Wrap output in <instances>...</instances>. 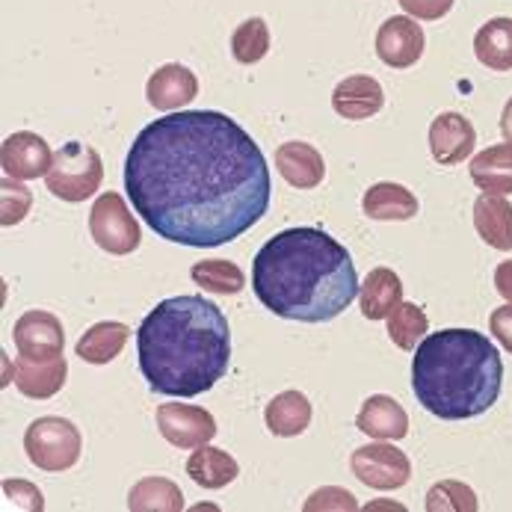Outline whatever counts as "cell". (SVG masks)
Wrapping results in <instances>:
<instances>
[{
	"instance_id": "ba28073f",
	"label": "cell",
	"mask_w": 512,
	"mask_h": 512,
	"mask_svg": "<svg viewBox=\"0 0 512 512\" xmlns=\"http://www.w3.org/2000/svg\"><path fill=\"white\" fill-rule=\"evenodd\" d=\"M353 465V474L370 486V489H379V492H391V489H400L409 483L412 477V462L403 450H397L394 444H367L359 447L350 459Z\"/></svg>"
},
{
	"instance_id": "3957f363",
	"label": "cell",
	"mask_w": 512,
	"mask_h": 512,
	"mask_svg": "<svg viewBox=\"0 0 512 512\" xmlns=\"http://www.w3.org/2000/svg\"><path fill=\"white\" fill-rule=\"evenodd\" d=\"M140 370L157 394L211 391L231 362V332L217 302L184 293L154 305L137 332Z\"/></svg>"
},
{
	"instance_id": "e575fe53",
	"label": "cell",
	"mask_w": 512,
	"mask_h": 512,
	"mask_svg": "<svg viewBox=\"0 0 512 512\" xmlns=\"http://www.w3.org/2000/svg\"><path fill=\"white\" fill-rule=\"evenodd\" d=\"M3 492L12 498V501H18L21 504V510H42L45 504H42V492L36 489V486H30V483H24V480H6L3 483Z\"/></svg>"
},
{
	"instance_id": "74e56055",
	"label": "cell",
	"mask_w": 512,
	"mask_h": 512,
	"mask_svg": "<svg viewBox=\"0 0 512 512\" xmlns=\"http://www.w3.org/2000/svg\"><path fill=\"white\" fill-rule=\"evenodd\" d=\"M501 134H504V140L512 146V98L507 101L504 113H501Z\"/></svg>"
},
{
	"instance_id": "7c38bea8",
	"label": "cell",
	"mask_w": 512,
	"mask_h": 512,
	"mask_svg": "<svg viewBox=\"0 0 512 512\" xmlns=\"http://www.w3.org/2000/svg\"><path fill=\"white\" fill-rule=\"evenodd\" d=\"M54 163L51 146L30 131H18L3 140L0 146V166L9 178L30 181V178H45Z\"/></svg>"
},
{
	"instance_id": "30bf717a",
	"label": "cell",
	"mask_w": 512,
	"mask_h": 512,
	"mask_svg": "<svg viewBox=\"0 0 512 512\" xmlns=\"http://www.w3.org/2000/svg\"><path fill=\"white\" fill-rule=\"evenodd\" d=\"M157 430L169 444L181 450H196L217 436V421L202 406L163 403L157 406Z\"/></svg>"
},
{
	"instance_id": "7402d4cb",
	"label": "cell",
	"mask_w": 512,
	"mask_h": 512,
	"mask_svg": "<svg viewBox=\"0 0 512 512\" xmlns=\"http://www.w3.org/2000/svg\"><path fill=\"white\" fill-rule=\"evenodd\" d=\"M264 421H267V430L273 436L293 439V436L308 430V424H311V403L299 391H282L264 409Z\"/></svg>"
},
{
	"instance_id": "83f0119b",
	"label": "cell",
	"mask_w": 512,
	"mask_h": 512,
	"mask_svg": "<svg viewBox=\"0 0 512 512\" xmlns=\"http://www.w3.org/2000/svg\"><path fill=\"white\" fill-rule=\"evenodd\" d=\"M427 329H430V320H427V314L415 302H400L388 314V335L406 353L418 347V341L427 335Z\"/></svg>"
},
{
	"instance_id": "f546056e",
	"label": "cell",
	"mask_w": 512,
	"mask_h": 512,
	"mask_svg": "<svg viewBox=\"0 0 512 512\" xmlns=\"http://www.w3.org/2000/svg\"><path fill=\"white\" fill-rule=\"evenodd\" d=\"M193 282L211 293H240L246 288V276L231 261H199L190 270Z\"/></svg>"
},
{
	"instance_id": "5bb4252c",
	"label": "cell",
	"mask_w": 512,
	"mask_h": 512,
	"mask_svg": "<svg viewBox=\"0 0 512 512\" xmlns=\"http://www.w3.org/2000/svg\"><path fill=\"white\" fill-rule=\"evenodd\" d=\"M196 95H199V80L187 66L166 63L148 77L146 98L154 110H163V113L178 110V107L190 104Z\"/></svg>"
},
{
	"instance_id": "277c9868",
	"label": "cell",
	"mask_w": 512,
	"mask_h": 512,
	"mask_svg": "<svg viewBox=\"0 0 512 512\" xmlns=\"http://www.w3.org/2000/svg\"><path fill=\"white\" fill-rule=\"evenodd\" d=\"M504 388L498 347L477 329L427 335L412 359V391L441 421H468L489 412Z\"/></svg>"
},
{
	"instance_id": "4316f807",
	"label": "cell",
	"mask_w": 512,
	"mask_h": 512,
	"mask_svg": "<svg viewBox=\"0 0 512 512\" xmlns=\"http://www.w3.org/2000/svg\"><path fill=\"white\" fill-rule=\"evenodd\" d=\"M128 510L134 512H181L184 510V495L181 489L166 480V477H143L131 495H128Z\"/></svg>"
},
{
	"instance_id": "4dcf8cb0",
	"label": "cell",
	"mask_w": 512,
	"mask_h": 512,
	"mask_svg": "<svg viewBox=\"0 0 512 512\" xmlns=\"http://www.w3.org/2000/svg\"><path fill=\"white\" fill-rule=\"evenodd\" d=\"M477 495L465 483L444 480L439 486L430 489L427 495V510L430 512H477Z\"/></svg>"
},
{
	"instance_id": "8992f818",
	"label": "cell",
	"mask_w": 512,
	"mask_h": 512,
	"mask_svg": "<svg viewBox=\"0 0 512 512\" xmlns=\"http://www.w3.org/2000/svg\"><path fill=\"white\" fill-rule=\"evenodd\" d=\"M80 450H83V439H80V430L74 427L72 421L66 418H39L27 427L24 433V453L27 459L42 468V471H69L77 465L80 459Z\"/></svg>"
},
{
	"instance_id": "836d02e7",
	"label": "cell",
	"mask_w": 512,
	"mask_h": 512,
	"mask_svg": "<svg viewBox=\"0 0 512 512\" xmlns=\"http://www.w3.org/2000/svg\"><path fill=\"white\" fill-rule=\"evenodd\" d=\"M397 3L412 18H421V21H439L453 9V0H397Z\"/></svg>"
},
{
	"instance_id": "e0dca14e",
	"label": "cell",
	"mask_w": 512,
	"mask_h": 512,
	"mask_svg": "<svg viewBox=\"0 0 512 512\" xmlns=\"http://www.w3.org/2000/svg\"><path fill=\"white\" fill-rule=\"evenodd\" d=\"M15 388L30 397V400H48L54 397L63 385H66V376H69V365L66 359H48V362H36V359H27L21 356L15 367Z\"/></svg>"
},
{
	"instance_id": "4fadbf2b",
	"label": "cell",
	"mask_w": 512,
	"mask_h": 512,
	"mask_svg": "<svg viewBox=\"0 0 512 512\" xmlns=\"http://www.w3.org/2000/svg\"><path fill=\"white\" fill-rule=\"evenodd\" d=\"M477 131L462 113H439L430 125V151L439 166H456L474 154Z\"/></svg>"
},
{
	"instance_id": "d6986e66",
	"label": "cell",
	"mask_w": 512,
	"mask_h": 512,
	"mask_svg": "<svg viewBox=\"0 0 512 512\" xmlns=\"http://www.w3.org/2000/svg\"><path fill=\"white\" fill-rule=\"evenodd\" d=\"M131 329L119 320H104L95 323L83 332V338L77 341V356L89 365H110L128 344Z\"/></svg>"
},
{
	"instance_id": "ffe728a7",
	"label": "cell",
	"mask_w": 512,
	"mask_h": 512,
	"mask_svg": "<svg viewBox=\"0 0 512 512\" xmlns=\"http://www.w3.org/2000/svg\"><path fill=\"white\" fill-rule=\"evenodd\" d=\"M474 228L477 234L501 252L512 249V205L504 196H480L474 202Z\"/></svg>"
},
{
	"instance_id": "484cf974",
	"label": "cell",
	"mask_w": 512,
	"mask_h": 512,
	"mask_svg": "<svg viewBox=\"0 0 512 512\" xmlns=\"http://www.w3.org/2000/svg\"><path fill=\"white\" fill-rule=\"evenodd\" d=\"M477 60L492 72L512 69V18H492L474 36Z\"/></svg>"
},
{
	"instance_id": "44dd1931",
	"label": "cell",
	"mask_w": 512,
	"mask_h": 512,
	"mask_svg": "<svg viewBox=\"0 0 512 512\" xmlns=\"http://www.w3.org/2000/svg\"><path fill=\"white\" fill-rule=\"evenodd\" d=\"M362 208H365V217H370V220L406 222L418 214V199L403 184L382 181V184H373L367 190L365 199H362Z\"/></svg>"
},
{
	"instance_id": "d6a6232c",
	"label": "cell",
	"mask_w": 512,
	"mask_h": 512,
	"mask_svg": "<svg viewBox=\"0 0 512 512\" xmlns=\"http://www.w3.org/2000/svg\"><path fill=\"white\" fill-rule=\"evenodd\" d=\"M359 504H356V498L350 495V492H344V489H320V492H314L311 498H308V504H305V512H314V510H356Z\"/></svg>"
},
{
	"instance_id": "6da1fadb",
	"label": "cell",
	"mask_w": 512,
	"mask_h": 512,
	"mask_svg": "<svg viewBox=\"0 0 512 512\" xmlns=\"http://www.w3.org/2000/svg\"><path fill=\"white\" fill-rule=\"evenodd\" d=\"M125 190L157 237L211 249L267 217L273 181L264 151L231 116L184 110L140 131Z\"/></svg>"
},
{
	"instance_id": "1f68e13d",
	"label": "cell",
	"mask_w": 512,
	"mask_h": 512,
	"mask_svg": "<svg viewBox=\"0 0 512 512\" xmlns=\"http://www.w3.org/2000/svg\"><path fill=\"white\" fill-rule=\"evenodd\" d=\"M33 205V196L24 184H18V178H3L0 184V222L3 225H18V222L27 217Z\"/></svg>"
},
{
	"instance_id": "52a82bcc",
	"label": "cell",
	"mask_w": 512,
	"mask_h": 512,
	"mask_svg": "<svg viewBox=\"0 0 512 512\" xmlns=\"http://www.w3.org/2000/svg\"><path fill=\"white\" fill-rule=\"evenodd\" d=\"M89 231H92V240L110 255H131V252H137V246L143 240L140 222L131 217V211L119 193L98 196V202L89 211Z\"/></svg>"
},
{
	"instance_id": "ac0fdd59",
	"label": "cell",
	"mask_w": 512,
	"mask_h": 512,
	"mask_svg": "<svg viewBox=\"0 0 512 512\" xmlns=\"http://www.w3.org/2000/svg\"><path fill=\"white\" fill-rule=\"evenodd\" d=\"M273 160H276V169L282 172V178L299 190H314L326 178V163H323L320 151L308 143H285L276 148Z\"/></svg>"
},
{
	"instance_id": "8fae6325",
	"label": "cell",
	"mask_w": 512,
	"mask_h": 512,
	"mask_svg": "<svg viewBox=\"0 0 512 512\" xmlns=\"http://www.w3.org/2000/svg\"><path fill=\"white\" fill-rule=\"evenodd\" d=\"M376 54L391 69H409L424 54V30L415 18L394 15L376 33Z\"/></svg>"
},
{
	"instance_id": "f1b7e54d",
	"label": "cell",
	"mask_w": 512,
	"mask_h": 512,
	"mask_svg": "<svg viewBox=\"0 0 512 512\" xmlns=\"http://www.w3.org/2000/svg\"><path fill=\"white\" fill-rule=\"evenodd\" d=\"M270 51V27L264 18H246L234 36H231V54L237 63L243 66H252V63H261Z\"/></svg>"
},
{
	"instance_id": "5b68a950",
	"label": "cell",
	"mask_w": 512,
	"mask_h": 512,
	"mask_svg": "<svg viewBox=\"0 0 512 512\" xmlns=\"http://www.w3.org/2000/svg\"><path fill=\"white\" fill-rule=\"evenodd\" d=\"M104 181V163L101 154L83 143H66L54 154V163L45 175L48 193H54L63 202H86L98 193Z\"/></svg>"
},
{
	"instance_id": "9c48e42d",
	"label": "cell",
	"mask_w": 512,
	"mask_h": 512,
	"mask_svg": "<svg viewBox=\"0 0 512 512\" xmlns=\"http://www.w3.org/2000/svg\"><path fill=\"white\" fill-rule=\"evenodd\" d=\"M12 341H15L18 356L48 362V359L63 356L66 332H63V323L51 311H24L12 326Z\"/></svg>"
},
{
	"instance_id": "603a6c76",
	"label": "cell",
	"mask_w": 512,
	"mask_h": 512,
	"mask_svg": "<svg viewBox=\"0 0 512 512\" xmlns=\"http://www.w3.org/2000/svg\"><path fill=\"white\" fill-rule=\"evenodd\" d=\"M471 181L492 196L512 193V146H492L471 160Z\"/></svg>"
},
{
	"instance_id": "9a60e30c",
	"label": "cell",
	"mask_w": 512,
	"mask_h": 512,
	"mask_svg": "<svg viewBox=\"0 0 512 512\" xmlns=\"http://www.w3.org/2000/svg\"><path fill=\"white\" fill-rule=\"evenodd\" d=\"M382 104H385V92L379 80H373L370 74H353L341 80L332 92V107L347 122H362L367 116H376Z\"/></svg>"
},
{
	"instance_id": "7a4b0ae2",
	"label": "cell",
	"mask_w": 512,
	"mask_h": 512,
	"mask_svg": "<svg viewBox=\"0 0 512 512\" xmlns=\"http://www.w3.org/2000/svg\"><path fill=\"white\" fill-rule=\"evenodd\" d=\"M252 291L276 317L329 323L350 308L362 288L350 252L323 228L299 225L261 246Z\"/></svg>"
},
{
	"instance_id": "d590c367",
	"label": "cell",
	"mask_w": 512,
	"mask_h": 512,
	"mask_svg": "<svg viewBox=\"0 0 512 512\" xmlns=\"http://www.w3.org/2000/svg\"><path fill=\"white\" fill-rule=\"evenodd\" d=\"M489 329H492V335L501 341V347L512 356V305H501V308L492 311Z\"/></svg>"
},
{
	"instance_id": "cb8c5ba5",
	"label": "cell",
	"mask_w": 512,
	"mask_h": 512,
	"mask_svg": "<svg viewBox=\"0 0 512 512\" xmlns=\"http://www.w3.org/2000/svg\"><path fill=\"white\" fill-rule=\"evenodd\" d=\"M362 314L367 320H388V314L403 302V282L394 270L376 267L362 285Z\"/></svg>"
},
{
	"instance_id": "2e32d148",
	"label": "cell",
	"mask_w": 512,
	"mask_h": 512,
	"mask_svg": "<svg viewBox=\"0 0 512 512\" xmlns=\"http://www.w3.org/2000/svg\"><path fill=\"white\" fill-rule=\"evenodd\" d=\"M356 427H359V433L376 441H400L409 436V415L397 400H391L385 394H373L362 403Z\"/></svg>"
},
{
	"instance_id": "8d00e7d4",
	"label": "cell",
	"mask_w": 512,
	"mask_h": 512,
	"mask_svg": "<svg viewBox=\"0 0 512 512\" xmlns=\"http://www.w3.org/2000/svg\"><path fill=\"white\" fill-rule=\"evenodd\" d=\"M495 288L498 293L512 302V261H504V264H498V270H495Z\"/></svg>"
},
{
	"instance_id": "d4e9b609",
	"label": "cell",
	"mask_w": 512,
	"mask_h": 512,
	"mask_svg": "<svg viewBox=\"0 0 512 512\" xmlns=\"http://www.w3.org/2000/svg\"><path fill=\"white\" fill-rule=\"evenodd\" d=\"M187 474L193 483H199L202 489H222L231 480H237L240 465L231 453H225L220 447H196V453L187 459Z\"/></svg>"
}]
</instances>
